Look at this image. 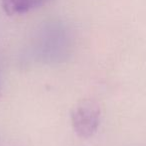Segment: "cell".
<instances>
[{"mask_svg": "<svg viewBox=\"0 0 146 146\" xmlns=\"http://www.w3.org/2000/svg\"><path fill=\"white\" fill-rule=\"evenodd\" d=\"M71 119L73 128L80 137H90L95 133L99 125V105L91 99L81 100L72 109Z\"/></svg>", "mask_w": 146, "mask_h": 146, "instance_id": "6da1fadb", "label": "cell"}, {"mask_svg": "<svg viewBox=\"0 0 146 146\" xmlns=\"http://www.w3.org/2000/svg\"><path fill=\"white\" fill-rule=\"evenodd\" d=\"M50 0H1L2 8L8 15H18L41 7Z\"/></svg>", "mask_w": 146, "mask_h": 146, "instance_id": "7a4b0ae2", "label": "cell"}]
</instances>
